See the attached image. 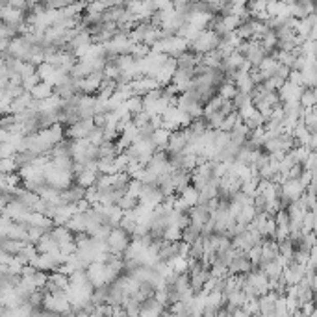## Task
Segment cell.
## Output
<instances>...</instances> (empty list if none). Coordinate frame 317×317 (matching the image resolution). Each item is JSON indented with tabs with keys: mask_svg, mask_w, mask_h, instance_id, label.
<instances>
[{
	"mask_svg": "<svg viewBox=\"0 0 317 317\" xmlns=\"http://www.w3.org/2000/svg\"><path fill=\"white\" fill-rule=\"evenodd\" d=\"M219 45H221L219 35L215 34V32H210V30H204V32H200L199 37L193 43H187V50L199 54V56H206L208 52L217 49Z\"/></svg>",
	"mask_w": 317,
	"mask_h": 317,
	"instance_id": "cell-1",
	"label": "cell"
},
{
	"mask_svg": "<svg viewBox=\"0 0 317 317\" xmlns=\"http://www.w3.org/2000/svg\"><path fill=\"white\" fill-rule=\"evenodd\" d=\"M200 61H202V56L191 52V50H185V52H182L176 58V69H189V71H193Z\"/></svg>",
	"mask_w": 317,
	"mask_h": 317,
	"instance_id": "cell-6",
	"label": "cell"
},
{
	"mask_svg": "<svg viewBox=\"0 0 317 317\" xmlns=\"http://www.w3.org/2000/svg\"><path fill=\"white\" fill-rule=\"evenodd\" d=\"M239 121H241V119H239L238 113L232 112L230 115H226V117H225V121H223V124H221L219 130H221V132H230V130H232V128H234Z\"/></svg>",
	"mask_w": 317,
	"mask_h": 317,
	"instance_id": "cell-23",
	"label": "cell"
},
{
	"mask_svg": "<svg viewBox=\"0 0 317 317\" xmlns=\"http://www.w3.org/2000/svg\"><path fill=\"white\" fill-rule=\"evenodd\" d=\"M151 117H152V115H149L146 112H139L137 115H134V117H132V122L136 124L137 128H141V126H145V124H149V122H151Z\"/></svg>",
	"mask_w": 317,
	"mask_h": 317,
	"instance_id": "cell-26",
	"label": "cell"
},
{
	"mask_svg": "<svg viewBox=\"0 0 317 317\" xmlns=\"http://www.w3.org/2000/svg\"><path fill=\"white\" fill-rule=\"evenodd\" d=\"M39 82H41V80H39V76H37V73H35V74H30V76H25V78H20V88L25 89L26 93H30Z\"/></svg>",
	"mask_w": 317,
	"mask_h": 317,
	"instance_id": "cell-24",
	"label": "cell"
},
{
	"mask_svg": "<svg viewBox=\"0 0 317 317\" xmlns=\"http://www.w3.org/2000/svg\"><path fill=\"white\" fill-rule=\"evenodd\" d=\"M299 104L304 108V110H312L317 104V93L315 88H303L301 89V95H299Z\"/></svg>",
	"mask_w": 317,
	"mask_h": 317,
	"instance_id": "cell-12",
	"label": "cell"
},
{
	"mask_svg": "<svg viewBox=\"0 0 317 317\" xmlns=\"http://www.w3.org/2000/svg\"><path fill=\"white\" fill-rule=\"evenodd\" d=\"M6 204H8V202H6V199H4L2 195H0V215H2V212H4Z\"/></svg>",
	"mask_w": 317,
	"mask_h": 317,
	"instance_id": "cell-30",
	"label": "cell"
},
{
	"mask_svg": "<svg viewBox=\"0 0 317 317\" xmlns=\"http://www.w3.org/2000/svg\"><path fill=\"white\" fill-rule=\"evenodd\" d=\"M50 236L54 238V241L58 243V249L61 247V245H65V243H69V241H74V236L69 232L65 226H54L52 230L49 232Z\"/></svg>",
	"mask_w": 317,
	"mask_h": 317,
	"instance_id": "cell-14",
	"label": "cell"
},
{
	"mask_svg": "<svg viewBox=\"0 0 317 317\" xmlns=\"http://www.w3.org/2000/svg\"><path fill=\"white\" fill-rule=\"evenodd\" d=\"M25 241H19V239H10V238H0V250L10 256H15L19 254L25 247Z\"/></svg>",
	"mask_w": 317,
	"mask_h": 317,
	"instance_id": "cell-11",
	"label": "cell"
},
{
	"mask_svg": "<svg viewBox=\"0 0 317 317\" xmlns=\"http://www.w3.org/2000/svg\"><path fill=\"white\" fill-rule=\"evenodd\" d=\"M232 106H234L236 112H239V110H243V108H247V106H252V98H250V93L238 91V93H236V97L232 98Z\"/></svg>",
	"mask_w": 317,
	"mask_h": 317,
	"instance_id": "cell-17",
	"label": "cell"
},
{
	"mask_svg": "<svg viewBox=\"0 0 317 317\" xmlns=\"http://www.w3.org/2000/svg\"><path fill=\"white\" fill-rule=\"evenodd\" d=\"M169 136H171V132H169V130H165V128H160V130H156V132L152 134L151 143L154 145V149H156V151H163V149L167 146V143H169Z\"/></svg>",
	"mask_w": 317,
	"mask_h": 317,
	"instance_id": "cell-16",
	"label": "cell"
},
{
	"mask_svg": "<svg viewBox=\"0 0 317 317\" xmlns=\"http://www.w3.org/2000/svg\"><path fill=\"white\" fill-rule=\"evenodd\" d=\"M93 121H78L74 122V124H71L69 128H65V137L67 139H73V141H76V139H86V137L89 136V132L93 130Z\"/></svg>",
	"mask_w": 317,
	"mask_h": 317,
	"instance_id": "cell-3",
	"label": "cell"
},
{
	"mask_svg": "<svg viewBox=\"0 0 317 317\" xmlns=\"http://www.w3.org/2000/svg\"><path fill=\"white\" fill-rule=\"evenodd\" d=\"M236 93H238V89H236L234 83H230V82L221 83L219 89H217V95H219L221 98H225V100H232V98L236 97Z\"/></svg>",
	"mask_w": 317,
	"mask_h": 317,
	"instance_id": "cell-20",
	"label": "cell"
},
{
	"mask_svg": "<svg viewBox=\"0 0 317 317\" xmlns=\"http://www.w3.org/2000/svg\"><path fill=\"white\" fill-rule=\"evenodd\" d=\"M117 206H119V210H121L122 214H128V212H132L134 208L139 206V200L132 199V197H128V195H122V199L117 202Z\"/></svg>",
	"mask_w": 317,
	"mask_h": 317,
	"instance_id": "cell-22",
	"label": "cell"
},
{
	"mask_svg": "<svg viewBox=\"0 0 317 317\" xmlns=\"http://www.w3.org/2000/svg\"><path fill=\"white\" fill-rule=\"evenodd\" d=\"M97 149H98V160L100 158H115L117 154H121V149H119L115 141H102Z\"/></svg>",
	"mask_w": 317,
	"mask_h": 317,
	"instance_id": "cell-15",
	"label": "cell"
},
{
	"mask_svg": "<svg viewBox=\"0 0 317 317\" xmlns=\"http://www.w3.org/2000/svg\"><path fill=\"white\" fill-rule=\"evenodd\" d=\"M304 173V167L303 163H297V165H293L288 173H286V180H299Z\"/></svg>",
	"mask_w": 317,
	"mask_h": 317,
	"instance_id": "cell-25",
	"label": "cell"
},
{
	"mask_svg": "<svg viewBox=\"0 0 317 317\" xmlns=\"http://www.w3.org/2000/svg\"><path fill=\"white\" fill-rule=\"evenodd\" d=\"M83 195H86V189H82L80 185L73 184L59 193V202L69 206H76L80 200H83Z\"/></svg>",
	"mask_w": 317,
	"mask_h": 317,
	"instance_id": "cell-4",
	"label": "cell"
},
{
	"mask_svg": "<svg viewBox=\"0 0 317 317\" xmlns=\"http://www.w3.org/2000/svg\"><path fill=\"white\" fill-rule=\"evenodd\" d=\"M65 228L73 236L76 234H86V214H74L71 219L65 223Z\"/></svg>",
	"mask_w": 317,
	"mask_h": 317,
	"instance_id": "cell-8",
	"label": "cell"
},
{
	"mask_svg": "<svg viewBox=\"0 0 317 317\" xmlns=\"http://www.w3.org/2000/svg\"><path fill=\"white\" fill-rule=\"evenodd\" d=\"M98 175H100V173H98L97 169H83L82 173H78V175L74 176V184L80 185L82 189H89V187L95 185Z\"/></svg>",
	"mask_w": 317,
	"mask_h": 317,
	"instance_id": "cell-7",
	"label": "cell"
},
{
	"mask_svg": "<svg viewBox=\"0 0 317 317\" xmlns=\"http://www.w3.org/2000/svg\"><path fill=\"white\" fill-rule=\"evenodd\" d=\"M86 141L93 146H98L104 141V128L102 126H93V130L89 132V136L86 137Z\"/></svg>",
	"mask_w": 317,
	"mask_h": 317,
	"instance_id": "cell-21",
	"label": "cell"
},
{
	"mask_svg": "<svg viewBox=\"0 0 317 317\" xmlns=\"http://www.w3.org/2000/svg\"><path fill=\"white\" fill-rule=\"evenodd\" d=\"M132 241V236L124 232L121 226H115V228L110 230V234L106 238V247L108 252L113 254V256H122V252L126 250V247Z\"/></svg>",
	"mask_w": 317,
	"mask_h": 317,
	"instance_id": "cell-2",
	"label": "cell"
},
{
	"mask_svg": "<svg viewBox=\"0 0 317 317\" xmlns=\"http://www.w3.org/2000/svg\"><path fill=\"white\" fill-rule=\"evenodd\" d=\"M34 247H35V250H37V254H50V252H56V250H58V243L54 241V238L49 234V232L41 236L39 241H37Z\"/></svg>",
	"mask_w": 317,
	"mask_h": 317,
	"instance_id": "cell-9",
	"label": "cell"
},
{
	"mask_svg": "<svg viewBox=\"0 0 317 317\" xmlns=\"http://www.w3.org/2000/svg\"><path fill=\"white\" fill-rule=\"evenodd\" d=\"M30 95H32V98H34L35 102H43V100H47V98H50L54 95V88L47 82H39L30 91Z\"/></svg>",
	"mask_w": 317,
	"mask_h": 317,
	"instance_id": "cell-10",
	"label": "cell"
},
{
	"mask_svg": "<svg viewBox=\"0 0 317 317\" xmlns=\"http://www.w3.org/2000/svg\"><path fill=\"white\" fill-rule=\"evenodd\" d=\"M17 152H15V149L10 145V143H0V160H6V158H13Z\"/></svg>",
	"mask_w": 317,
	"mask_h": 317,
	"instance_id": "cell-27",
	"label": "cell"
},
{
	"mask_svg": "<svg viewBox=\"0 0 317 317\" xmlns=\"http://www.w3.org/2000/svg\"><path fill=\"white\" fill-rule=\"evenodd\" d=\"M241 122H243L245 126H247V128L250 130V132H252V130H258V128H264L265 117L258 112V110H256V108H254L252 112H250L249 115H247V117H245Z\"/></svg>",
	"mask_w": 317,
	"mask_h": 317,
	"instance_id": "cell-13",
	"label": "cell"
},
{
	"mask_svg": "<svg viewBox=\"0 0 317 317\" xmlns=\"http://www.w3.org/2000/svg\"><path fill=\"white\" fill-rule=\"evenodd\" d=\"M149 54H151V47H146V45H143V43H134L132 50H130V56L134 58V61L145 59Z\"/></svg>",
	"mask_w": 317,
	"mask_h": 317,
	"instance_id": "cell-19",
	"label": "cell"
},
{
	"mask_svg": "<svg viewBox=\"0 0 317 317\" xmlns=\"http://www.w3.org/2000/svg\"><path fill=\"white\" fill-rule=\"evenodd\" d=\"M124 108H126V112L134 117V115H137L139 112H143V98L132 95V97H130L126 102H124Z\"/></svg>",
	"mask_w": 317,
	"mask_h": 317,
	"instance_id": "cell-18",
	"label": "cell"
},
{
	"mask_svg": "<svg viewBox=\"0 0 317 317\" xmlns=\"http://www.w3.org/2000/svg\"><path fill=\"white\" fill-rule=\"evenodd\" d=\"M59 317H80L78 313L76 312H73V310H69V312H65V313H61Z\"/></svg>",
	"mask_w": 317,
	"mask_h": 317,
	"instance_id": "cell-29",
	"label": "cell"
},
{
	"mask_svg": "<svg viewBox=\"0 0 317 317\" xmlns=\"http://www.w3.org/2000/svg\"><path fill=\"white\" fill-rule=\"evenodd\" d=\"M8 137H10V132H6V130L0 128V143H6L8 141Z\"/></svg>",
	"mask_w": 317,
	"mask_h": 317,
	"instance_id": "cell-28",
	"label": "cell"
},
{
	"mask_svg": "<svg viewBox=\"0 0 317 317\" xmlns=\"http://www.w3.org/2000/svg\"><path fill=\"white\" fill-rule=\"evenodd\" d=\"M171 182L176 191V195H178L187 185H191V173L184 171V169H171Z\"/></svg>",
	"mask_w": 317,
	"mask_h": 317,
	"instance_id": "cell-5",
	"label": "cell"
}]
</instances>
